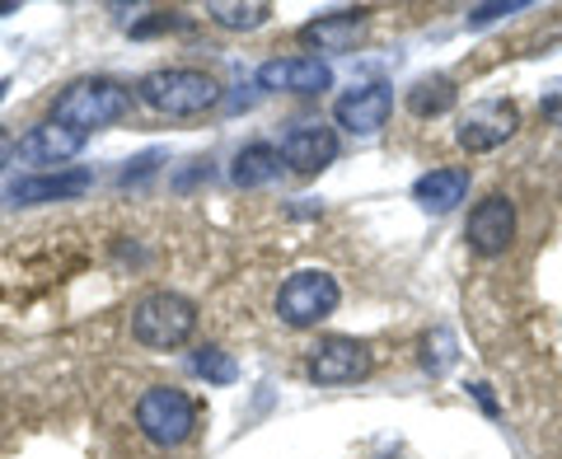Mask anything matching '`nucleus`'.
Listing matches in <instances>:
<instances>
[{
	"label": "nucleus",
	"mask_w": 562,
	"mask_h": 459,
	"mask_svg": "<svg viewBox=\"0 0 562 459\" xmlns=\"http://www.w3.org/2000/svg\"><path fill=\"white\" fill-rule=\"evenodd\" d=\"M136 99L165 117H198L221 103V80L202 66H160L140 76Z\"/></svg>",
	"instance_id": "obj_1"
},
{
	"label": "nucleus",
	"mask_w": 562,
	"mask_h": 459,
	"mask_svg": "<svg viewBox=\"0 0 562 459\" xmlns=\"http://www.w3.org/2000/svg\"><path fill=\"white\" fill-rule=\"evenodd\" d=\"M127 113H132V94L109 76L66 85V90L57 94V103H52V122H66V127H76L80 136H90L99 127H113V122H122Z\"/></svg>",
	"instance_id": "obj_2"
},
{
	"label": "nucleus",
	"mask_w": 562,
	"mask_h": 459,
	"mask_svg": "<svg viewBox=\"0 0 562 459\" xmlns=\"http://www.w3.org/2000/svg\"><path fill=\"white\" fill-rule=\"evenodd\" d=\"M198 333V305L179 291H150L132 310V338L150 351H173Z\"/></svg>",
	"instance_id": "obj_3"
},
{
	"label": "nucleus",
	"mask_w": 562,
	"mask_h": 459,
	"mask_svg": "<svg viewBox=\"0 0 562 459\" xmlns=\"http://www.w3.org/2000/svg\"><path fill=\"white\" fill-rule=\"evenodd\" d=\"M342 300L338 277L324 268H301L281 281L277 291V320L286 328H319Z\"/></svg>",
	"instance_id": "obj_4"
},
{
	"label": "nucleus",
	"mask_w": 562,
	"mask_h": 459,
	"mask_svg": "<svg viewBox=\"0 0 562 459\" xmlns=\"http://www.w3.org/2000/svg\"><path fill=\"white\" fill-rule=\"evenodd\" d=\"M136 427L150 446L179 450L183 440L198 432V403L183 390H173V384H155V390H146L136 403Z\"/></svg>",
	"instance_id": "obj_5"
},
{
	"label": "nucleus",
	"mask_w": 562,
	"mask_h": 459,
	"mask_svg": "<svg viewBox=\"0 0 562 459\" xmlns=\"http://www.w3.org/2000/svg\"><path fill=\"white\" fill-rule=\"evenodd\" d=\"M371 347H366L361 338H347V333H324L319 343L310 347L305 357V376L314 384H357L371 376Z\"/></svg>",
	"instance_id": "obj_6"
},
{
	"label": "nucleus",
	"mask_w": 562,
	"mask_h": 459,
	"mask_svg": "<svg viewBox=\"0 0 562 459\" xmlns=\"http://www.w3.org/2000/svg\"><path fill=\"white\" fill-rule=\"evenodd\" d=\"M520 132V109L512 99H483L473 103V109L460 117V127H454V141L469 150V155H487L506 146Z\"/></svg>",
	"instance_id": "obj_7"
},
{
	"label": "nucleus",
	"mask_w": 562,
	"mask_h": 459,
	"mask_svg": "<svg viewBox=\"0 0 562 459\" xmlns=\"http://www.w3.org/2000/svg\"><path fill=\"white\" fill-rule=\"evenodd\" d=\"M464 239H469V249L479 254V258H502L516 244V202L502 198V192L483 198L479 206L469 211Z\"/></svg>",
	"instance_id": "obj_8"
},
{
	"label": "nucleus",
	"mask_w": 562,
	"mask_h": 459,
	"mask_svg": "<svg viewBox=\"0 0 562 459\" xmlns=\"http://www.w3.org/2000/svg\"><path fill=\"white\" fill-rule=\"evenodd\" d=\"M258 90L268 94H324L333 90V70L324 57H272L258 66Z\"/></svg>",
	"instance_id": "obj_9"
},
{
	"label": "nucleus",
	"mask_w": 562,
	"mask_h": 459,
	"mask_svg": "<svg viewBox=\"0 0 562 459\" xmlns=\"http://www.w3.org/2000/svg\"><path fill=\"white\" fill-rule=\"evenodd\" d=\"M390 113H394L390 85H357V90H347L333 103V122H338L347 136H375L384 122H390Z\"/></svg>",
	"instance_id": "obj_10"
},
{
	"label": "nucleus",
	"mask_w": 562,
	"mask_h": 459,
	"mask_svg": "<svg viewBox=\"0 0 562 459\" xmlns=\"http://www.w3.org/2000/svg\"><path fill=\"white\" fill-rule=\"evenodd\" d=\"M366 29H371V10H333L301 24V43L324 52V57H342V52H357Z\"/></svg>",
	"instance_id": "obj_11"
},
{
	"label": "nucleus",
	"mask_w": 562,
	"mask_h": 459,
	"mask_svg": "<svg viewBox=\"0 0 562 459\" xmlns=\"http://www.w3.org/2000/svg\"><path fill=\"white\" fill-rule=\"evenodd\" d=\"M281 160L295 173H324L338 160V132L328 122H301V127H291L281 136Z\"/></svg>",
	"instance_id": "obj_12"
},
{
	"label": "nucleus",
	"mask_w": 562,
	"mask_h": 459,
	"mask_svg": "<svg viewBox=\"0 0 562 459\" xmlns=\"http://www.w3.org/2000/svg\"><path fill=\"white\" fill-rule=\"evenodd\" d=\"M94 188L90 169H47V173H24L10 183V198L20 206H43V202H66Z\"/></svg>",
	"instance_id": "obj_13"
},
{
	"label": "nucleus",
	"mask_w": 562,
	"mask_h": 459,
	"mask_svg": "<svg viewBox=\"0 0 562 459\" xmlns=\"http://www.w3.org/2000/svg\"><path fill=\"white\" fill-rule=\"evenodd\" d=\"M85 141L76 127H66V122H38L29 136H20V160H33V165H66L76 160V155L85 150Z\"/></svg>",
	"instance_id": "obj_14"
},
{
	"label": "nucleus",
	"mask_w": 562,
	"mask_h": 459,
	"mask_svg": "<svg viewBox=\"0 0 562 459\" xmlns=\"http://www.w3.org/2000/svg\"><path fill=\"white\" fill-rule=\"evenodd\" d=\"M469 198V169H431L413 183V202L431 216H446Z\"/></svg>",
	"instance_id": "obj_15"
},
{
	"label": "nucleus",
	"mask_w": 562,
	"mask_h": 459,
	"mask_svg": "<svg viewBox=\"0 0 562 459\" xmlns=\"http://www.w3.org/2000/svg\"><path fill=\"white\" fill-rule=\"evenodd\" d=\"M281 169H286V160H281V146L254 141V146H244V150L235 155L231 179H235V188H268V183L281 179Z\"/></svg>",
	"instance_id": "obj_16"
},
{
	"label": "nucleus",
	"mask_w": 562,
	"mask_h": 459,
	"mask_svg": "<svg viewBox=\"0 0 562 459\" xmlns=\"http://www.w3.org/2000/svg\"><path fill=\"white\" fill-rule=\"evenodd\" d=\"M206 20L225 29V33H254L272 20V5L268 0H211L206 5Z\"/></svg>",
	"instance_id": "obj_17"
},
{
	"label": "nucleus",
	"mask_w": 562,
	"mask_h": 459,
	"mask_svg": "<svg viewBox=\"0 0 562 459\" xmlns=\"http://www.w3.org/2000/svg\"><path fill=\"white\" fill-rule=\"evenodd\" d=\"M454 99H460V90H454L450 76H422L408 90V113L413 117H441L454 109Z\"/></svg>",
	"instance_id": "obj_18"
},
{
	"label": "nucleus",
	"mask_w": 562,
	"mask_h": 459,
	"mask_svg": "<svg viewBox=\"0 0 562 459\" xmlns=\"http://www.w3.org/2000/svg\"><path fill=\"white\" fill-rule=\"evenodd\" d=\"M188 366H192V376H202L206 384H235L239 380V361L216 343H202L198 351H192Z\"/></svg>",
	"instance_id": "obj_19"
},
{
	"label": "nucleus",
	"mask_w": 562,
	"mask_h": 459,
	"mask_svg": "<svg viewBox=\"0 0 562 459\" xmlns=\"http://www.w3.org/2000/svg\"><path fill=\"white\" fill-rule=\"evenodd\" d=\"M460 361V343H454L450 328H431L427 338H422V370L427 376H446V370Z\"/></svg>",
	"instance_id": "obj_20"
},
{
	"label": "nucleus",
	"mask_w": 562,
	"mask_h": 459,
	"mask_svg": "<svg viewBox=\"0 0 562 459\" xmlns=\"http://www.w3.org/2000/svg\"><path fill=\"white\" fill-rule=\"evenodd\" d=\"M525 10V0H492V5H473L469 10V29H487L497 20H512V14Z\"/></svg>",
	"instance_id": "obj_21"
},
{
	"label": "nucleus",
	"mask_w": 562,
	"mask_h": 459,
	"mask_svg": "<svg viewBox=\"0 0 562 459\" xmlns=\"http://www.w3.org/2000/svg\"><path fill=\"white\" fill-rule=\"evenodd\" d=\"M469 394L479 399V408H483L487 417H497V399H492V384H483V380H479V384H469Z\"/></svg>",
	"instance_id": "obj_22"
},
{
	"label": "nucleus",
	"mask_w": 562,
	"mask_h": 459,
	"mask_svg": "<svg viewBox=\"0 0 562 459\" xmlns=\"http://www.w3.org/2000/svg\"><path fill=\"white\" fill-rule=\"evenodd\" d=\"M539 113L553 122V127H562V90H553V94H543V103H539Z\"/></svg>",
	"instance_id": "obj_23"
},
{
	"label": "nucleus",
	"mask_w": 562,
	"mask_h": 459,
	"mask_svg": "<svg viewBox=\"0 0 562 459\" xmlns=\"http://www.w3.org/2000/svg\"><path fill=\"white\" fill-rule=\"evenodd\" d=\"M14 155H20V141H14L5 127H0V169H5V165L14 160Z\"/></svg>",
	"instance_id": "obj_24"
},
{
	"label": "nucleus",
	"mask_w": 562,
	"mask_h": 459,
	"mask_svg": "<svg viewBox=\"0 0 562 459\" xmlns=\"http://www.w3.org/2000/svg\"><path fill=\"white\" fill-rule=\"evenodd\" d=\"M5 14H20V5H14V0H0V20H5Z\"/></svg>",
	"instance_id": "obj_25"
}]
</instances>
